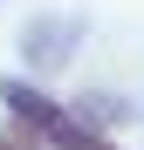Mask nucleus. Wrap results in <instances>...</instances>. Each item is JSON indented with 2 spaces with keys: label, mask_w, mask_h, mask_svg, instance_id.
I'll return each instance as SVG.
<instances>
[{
  "label": "nucleus",
  "mask_w": 144,
  "mask_h": 150,
  "mask_svg": "<svg viewBox=\"0 0 144 150\" xmlns=\"http://www.w3.org/2000/svg\"><path fill=\"white\" fill-rule=\"evenodd\" d=\"M0 150H55V143H48V137L34 130V123H21V116H14L7 130H0Z\"/></svg>",
  "instance_id": "obj_2"
},
{
  "label": "nucleus",
  "mask_w": 144,
  "mask_h": 150,
  "mask_svg": "<svg viewBox=\"0 0 144 150\" xmlns=\"http://www.w3.org/2000/svg\"><path fill=\"white\" fill-rule=\"evenodd\" d=\"M7 109H14L21 123H34V130L55 143V150H117V143H103V137H89L76 116H62L55 103H41L34 89H7Z\"/></svg>",
  "instance_id": "obj_1"
}]
</instances>
